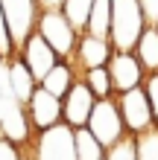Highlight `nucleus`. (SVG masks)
<instances>
[{"mask_svg":"<svg viewBox=\"0 0 158 160\" xmlns=\"http://www.w3.org/2000/svg\"><path fill=\"white\" fill-rule=\"evenodd\" d=\"M150 26L141 0H111V32L108 41L114 50H135L141 32Z\"/></svg>","mask_w":158,"mask_h":160,"instance_id":"f257e3e1","label":"nucleus"},{"mask_svg":"<svg viewBox=\"0 0 158 160\" xmlns=\"http://www.w3.org/2000/svg\"><path fill=\"white\" fill-rule=\"evenodd\" d=\"M35 29H38L41 38L56 50V55H59V58L70 61L73 50H76V41H79V29L68 21V18H64L62 9H41Z\"/></svg>","mask_w":158,"mask_h":160,"instance_id":"f03ea898","label":"nucleus"},{"mask_svg":"<svg viewBox=\"0 0 158 160\" xmlns=\"http://www.w3.org/2000/svg\"><path fill=\"white\" fill-rule=\"evenodd\" d=\"M85 128H88L106 148L117 146L123 137H129V131H126V125H123V117H120L117 96L97 99V105H94V111H91V119H88Z\"/></svg>","mask_w":158,"mask_h":160,"instance_id":"7ed1b4c3","label":"nucleus"},{"mask_svg":"<svg viewBox=\"0 0 158 160\" xmlns=\"http://www.w3.org/2000/svg\"><path fill=\"white\" fill-rule=\"evenodd\" d=\"M32 160H76V143L73 128L68 122H59L53 128L35 131V143L30 148Z\"/></svg>","mask_w":158,"mask_h":160,"instance_id":"20e7f679","label":"nucleus"},{"mask_svg":"<svg viewBox=\"0 0 158 160\" xmlns=\"http://www.w3.org/2000/svg\"><path fill=\"white\" fill-rule=\"evenodd\" d=\"M114 96H117V105H120L123 125H126V131L132 137L155 128V117H152L150 96H146L144 84H141V88H132V90H123V93H114Z\"/></svg>","mask_w":158,"mask_h":160,"instance_id":"39448f33","label":"nucleus"},{"mask_svg":"<svg viewBox=\"0 0 158 160\" xmlns=\"http://www.w3.org/2000/svg\"><path fill=\"white\" fill-rule=\"evenodd\" d=\"M0 3H3V15H6L9 32H12L15 50H18L35 32V23H38V15H41V3L38 0H0Z\"/></svg>","mask_w":158,"mask_h":160,"instance_id":"423d86ee","label":"nucleus"},{"mask_svg":"<svg viewBox=\"0 0 158 160\" xmlns=\"http://www.w3.org/2000/svg\"><path fill=\"white\" fill-rule=\"evenodd\" d=\"M106 67H108V73H111L114 93H123V90L141 88L144 79H146V70H144L141 58L135 55V50H114Z\"/></svg>","mask_w":158,"mask_h":160,"instance_id":"0eeeda50","label":"nucleus"},{"mask_svg":"<svg viewBox=\"0 0 158 160\" xmlns=\"http://www.w3.org/2000/svg\"><path fill=\"white\" fill-rule=\"evenodd\" d=\"M94 105H97V96L91 93V88L79 76L73 82V88L64 93V99H62V122H68L70 128H85Z\"/></svg>","mask_w":158,"mask_h":160,"instance_id":"6e6552de","label":"nucleus"},{"mask_svg":"<svg viewBox=\"0 0 158 160\" xmlns=\"http://www.w3.org/2000/svg\"><path fill=\"white\" fill-rule=\"evenodd\" d=\"M111 52H114V47H111L108 38H100V35H91V32H79V41H76V50L70 55V64L82 76V73L91 70V67L108 64Z\"/></svg>","mask_w":158,"mask_h":160,"instance_id":"1a4fd4ad","label":"nucleus"},{"mask_svg":"<svg viewBox=\"0 0 158 160\" xmlns=\"http://www.w3.org/2000/svg\"><path fill=\"white\" fill-rule=\"evenodd\" d=\"M24 111H26V119H30L32 131H44V128H53L62 122V99L53 96L50 90H44L41 84L32 90Z\"/></svg>","mask_w":158,"mask_h":160,"instance_id":"9d476101","label":"nucleus"},{"mask_svg":"<svg viewBox=\"0 0 158 160\" xmlns=\"http://www.w3.org/2000/svg\"><path fill=\"white\" fill-rule=\"evenodd\" d=\"M18 55H21L24 64L30 67V73L35 76V82H41V79L56 67V64L62 61L59 55H56V50L41 38V32H38V29H35L30 38H26L21 47H18Z\"/></svg>","mask_w":158,"mask_h":160,"instance_id":"9b49d317","label":"nucleus"},{"mask_svg":"<svg viewBox=\"0 0 158 160\" xmlns=\"http://www.w3.org/2000/svg\"><path fill=\"white\" fill-rule=\"evenodd\" d=\"M35 88H38L35 76L30 73V67L24 64V58L15 52L12 58H9V90H12V96L18 99V105H26Z\"/></svg>","mask_w":158,"mask_h":160,"instance_id":"f8f14e48","label":"nucleus"},{"mask_svg":"<svg viewBox=\"0 0 158 160\" xmlns=\"http://www.w3.org/2000/svg\"><path fill=\"white\" fill-rule=\"evenodd\" d=\"M79 79V73H76V67H73V64L70 61H59V64H56V67L47 73V76H44L38 84H41V88L44 90H50L53 93V96H59V99H64V93H68L70 88H73V82H76Z\"/></svg>","mask_w":158,"mask_h":160,"instance_id":"ddd939ff","label":"nucleus"},{"mask_svg":"<svg viewBox=\"0 0 158 160\" xmlns=\"http://www.w3.org/2000/svg\"><path fill=\"white\" fill-rule=\"evenodd\" d=\"M135 55L141 58L146 73H158V23H150L135 44Z\"/></svg>","mask_w":158,"mask_h":160,"instance_id":"4468645a","label":"nucleus"},{"mask_svg":"<svg viewBox=\"0 0 158 160\" xmlns=\"http://www.w3.org/2000/svg\"><path fill=\"white\" fill-rule=\"evenodd\" d=\"M73 143H76V160H103L108 152L88 128H73Z\"/></svg>","mask_w":158,"mask_h":160,"instance_id":"2eb2a0df","label":"nucleus"},{"mask_svg":"<svg viewBox=\"0 0 158 160\" xmlns=\"http://www.w3.org/2000/svg\"><path fill=\"white\" fill-rule=\"evenodd\" d=\"M85 32L108 38V32H111V0H94L88 23H85Z\"/></svg>","mask_w":158,"mask_h":160,"instance_id":"dca6fc26","label":"nucleus"},{"mask_svg":"<svg viewBox=\"0 0 158 160\" xmlns=\"http://www.w3.org/2000/svg\"><path fill=\"white\" fill-rule=\"evenodd\" d=\"M82 82L91 88V93H94L97 99H108V96H114V84H111V73L108 67L103 64V67H91L82 73Z\"/></svg>","mask_w":158,"mask_h":160,"instance_id":"f3484780","label":"nucleus"},{"mask_svg":"<svg viewBox=\"0 0 158 160\" xmlns=\"http://www.w3.org/2000/svg\"><path fill=\"white\" fill-rule=\"evenodd\" d=\"M91 6H94V0H62V12H64V18H68V21L76 26L79 32H85Z\"/></svg>","mask_w":158,"mask_h":160,"instance_id":"a211bd4d","label":"nucleus"},{"mask_svg":"<svg viewBox=\"0 0 158 160\" xmlns=\"http://www.w3.org/2000/svg\"><path fill=\"white\" fill-rule=\"evenodd\" d=\"M135 148H138V160H158V125L138 134Z\"/></svg>","mask_w":158,"mask_h":160,"instance_id":"6ab92c4d","label":"nucleus"},{"mask_svg":"<svg viewBox=\"0 0 158 160\" xmlns=\"http://www.w3.org/2000/svg\"><path fill=\"white\" fill-rule=\"evenodd\" d=\"M106 160H138V148H135V137L129 134L123 137L117 146H111L106 152Z\"/></svg>","mask_w":158,"mask_h":160,"instance_id":"aec40b11","label":"nucleus"},{"mask_svg":"<svg viewBox=\"0 0 158 160\" xmlns=\"http://www.w3.org/2000/svg\"><path fill=\"white\" fill-rule=\"evenodd\" d=\"M15 41H12V32H9V23H6V15H3V3H0V61H9L15 55Z\"/></svg>","mask_w":158,"mask_h":160,"instance_id":"412c9836","label":"nucleus"},{"mask_svg":"<svg viewBox=\"0 0 158 160\" xmlns=\"http://www.w3.org/2000/svg\"><path fill=\"white\" fill-rule=\"evenodd\" d=\"M144 90L150 96V108H152V117H155V125H158V73H146Z\"/></svg>","mask_w":158,"mask_h":160,"instance_id":"4be33fe9","label":"nucleus"},{"mask_svg":"<svg viewBox=\"0 0 158 160\" xmlns=\"http://www.w3.org/2000/svg\"><path fill=\"white\" fill-rule=\"evenodd\" d=\"M0 160H24V154L15 148V143L9 137H0Z\"/></svg>","mask_w":158,"mask_h":160,"instance_id":"5701e85b","label":"nucleus"},{"mask_svg":"<svg viewBox=\"0 0 158 160\" xmlns=\"http://www.w3.org/2000/svg\"><path fill=\"white\" fill-rule=\"evenodd\" d=\"M141 6H144L146 21H150V23H158V0H141Z\"/></svg>","mask_w":158,"mask_h":160,"instance_id":"b1692460","label":"nucleus"},{"mask_svg":"<svg viewBox=\"0 0 158 160\" xmlns=\"http://www.w3.org/2000/svg\"><path fill=\"white\" fill-rule=\"evenodd\" d=\"M41 9H62V0H38Z\"/></svg>","mask_w":158,"mask_h":160,"instance_id":"393cba45","label":"nucleus"}]
</instances>
